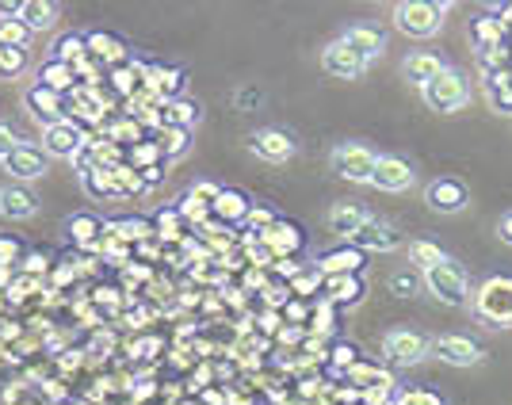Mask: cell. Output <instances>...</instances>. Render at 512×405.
I'll list each match as a JSON object with an SVG mask.
<instances>
[{
  "label": "cell",
  "mask_w": 512,
  "mask_h": 405,
  "mask_svg": "<svg viewBox=\"0 0 512 405\" xmlns=\"http://www.w3.org/2000/svg\"><path fill=\"white\" fill-rule=\"evenodd\" d=\"M444 4H432V0H402L394 4V27L409 35V39H432L444 23Z\"/></svg>",
  "instance_id": "1"
},
{
  "label": "cell",
  "mask_w": 512,
  "mask_h": 405,
  "mask_svg": "<svg viewBox=\"0 0 512 405\" xmlns=\"http://www.w3.org/2000/svg\"><path fill=\"white\" fill-rule=\"evenodd\" d=\"M425 287L436 295V299L444 302V306H467V302H470L467 272H463V264H455L451 256H444L440 264H432V268H428Z\"/></svg>",
  "instance_id": "2"
},
{
  "label": "cell",
  "mask_w": 512,
  "mask_h": 405,
  "mask_svg": "<svg viewBox=\"0 0 512 405\" xmlns=\"http://www.w3.org/2000/svg\"><path fill=\"white\" fill-rule=\"evenodd\" d=\"M421 96H425V104L432 107V111L451 115V111H459V107L470 100V85L459 69H444L436 81H428V85L421 88Z\"/></svg>",
  "instance_id": "3"
},
{
  "label": "cell",
  "mask_w": 512,
  "mask_h": 405,
  "mask_svg": "<svg viewBox=\"0 0 512 405\" xmlns=\"http://www.w3.org/2000/svg\"><path fill=\"white\" fill-rule=\"evenodd\" d=\"M474 310H478V318L493 321V325H512V276L486 279L474 295Z\"/></svg>",
  "instance_id": "4"
},
{
  "label": "cell",
  "mask_w": 512,
  "mask_h": 405,
  "mask_svg": "<svg viewBox=\"0 0 512 405\" xmlns=\"http://www.w3.org/2000/svg\"><path fill=\"white\" fill-rule=\"evenodd\" d=\"M375 153L360 146V142H344L333 150V169L337 176H344L348 184H371V176H375Z\"/></svg>",
  "instance_id": "5"
},
{
  "label": "cell",
  "mask_w": 512,
  "mask_h": 405,
  "mask_svg": "<svg viewBox=\"0 0 512 405\" xmlns=\"http://www.w3.org/2000/svg\"><path fill=\"white\" fill-rule=\"evenodd\" d=\"M85 127L81 123H73V119H58V123H50L43 127V153L46 157H77V153L85 150Z\"/></svg>",
  "instance_id": "6"
},
{
  "label": "cell",
  "mask_w": 512,
  "mask_h": 405,
  "mask_svg": "<svg viewBox=\"0 0 512 405\" xmlns=\"http://www.w3.org/2000/svg\"><path fill=\"white\" fill-rule=\"evenodd\" d=\"M0 165H4V172L12 176V184H27V180H43L46 169H50V157H46L39 146L20 142V146L8 153Z\"/></svg>",
  "instance_id": "7"
},
{
  "label": "cell",
  "mask_w": 512,
  "mask_h": 405,
  "mask_svg": "<svg viewBox=\"0 0 512 405\" xmlns=\"http://www.w3.org/2000/svg\"><path fill=\"white\" fill-rule=\"evenodd\" d=\"M428 337H421L417 329H390L383 337V356L398 367H409V363L425 360L428 356Z\"/></svg>",
  "instance_id": "8"
},
{
  "label": "cell",
  "mask_w": 512,
  "mask_h": 405,
  "mask_svg": "<svg viewBox=\"0 0 512 405\" xmlns=\"http://www.w3.org/2000/svg\"><path fill=\"white\" fill-rule=\"evenodd\" d=\"M321 69L329 77H337V81H360L363 73H367V62L344 39H333V43L321 50Z\"/></svg>",
  "instance_id": "9"
},
{
  "label": "cell",
  "mask_w": 512,
  "mask_h": 405,
  "mask_svg": "<svg viewBox=\"0 0 512 405\" xmlns=\"http://www.w3.org/2000/svg\"><path fill=\"white\" fill-rule=\"evenodd\" d=\"M352 245H356L360 253H390V249H398V245H402V237H398V230H394L390 222L367 214V222L352 234Z\"/></svg>",
  "instance_id": "10"
},
{
  "label": "cell",
  "mask_w": 512,
  "mask_h": 405,
  "mask_svg": "<svg viewBox=\"0 0 512 405\" xmlns=\"http://www.w3.org/2000/svg\"><path fill=\"white\" fill-rule=\"evenodd\" d=\"M249 150L256 153V157H264V161H272V165H279V161H287V157H295V138L287 134V130H276V127H264L256 130L253 138H249Z\"/></svg>",
  "instance_id": "11"
},
{
  "label": "cell",
  "mask_w": 512,
  "mask_h": 405,
  "mask_svg": "<svg viewBox=\"0 0 512 405\" xmlns=\"http://www.w3.org/2000/svg\"><path fill=\"white\" fill-rule=\"evenodd\" d=\"M371 184H375L379 192H406L409 184H413V165L402 161V157H394V153H386V157L375 161Z\"/></svg>",
  "instance_id": "12"
},
{
  "label": "cell",
  "mask_w": 512,
  "mask_h": 405,
  "mask_svg": "<svg viewBox=\"0 0 512 405\" xmlns=\"http://www.w3.org/2000/svg\"><path fill=\"white\" fill-rule=\"evenodd\" d=\"M428 207L432 211H440V214H455V211H463L467 207V184L463 180H451V176H440V180H432L428 184Z\"/></svg>",
  "instance_id": "13"
},
{
  "label": "cell",
  "mask_w": 512,
  "mask_h": 405,
  "mask_svg": "<svg viewBox=\"0 0 512 405\" xmlns=\"http://www.w3.org/2000/svg\"><path fill=\"white\" fill-rule=\"evenodd\" d=\"M432 348H436V356L444 363H451V367H470V363L482 360V348L470 341V337H463V333H444V337L432 341Z\"/></svg>",
  "instance_id": "14"
},
{
  "label": "cell",
  "mask_w": 512,
  "mask_h": 405,
  "mask_svg": "<svg viewBox=\"0 0 512 405\" xmlns=\"http://www.w3.org/2000/svg\"><path fill=\"white\" fill-rule=\"evenodd\" d=\"M39 211V199L35 192H27L23 184H4L0 188V214L12 218V222H23V218H35Z\"/></svg>",
  "instance_id": "15"
},
{
  "label": "cell",
  "mask_w": 512,
  "mask_h": 405,
  "mask_svg": "<svg viewBox=\"0 0 512 405\" xmlns=\"http://www.w3.org/2000/svg\"><path fill=\"white\" fill-rule=\"evenodd\" d=\"M363 268V253L356 245H344V249H333V253H325L318 260V272L325 279L329 276H360Z\"/></svg>",
  "instance_id": "16"
},
{
  "label": "cell",
  "mask_w": 512,
  "mask_h": 405,
  "mask_svg": "<svg viewBox=\"0 0 512 405\" xmlns=\"http://www.w3.org/2000/svg\"><path fill=\"white\" fill-rule=\"evenodd\" d=\"M344 43L352 46L356 54H360L363 62H371V58H379L383 54V46H386V39H383V31L379 27H367V23H352L348 31L341 35Z\"/></svg>",
  "instance_id": "17"
},
{
  "label": "cell",
  "mask_w": 512,
  "mask_h": 405,
  "mask_svg": "<svg viewBox=\"0 0 512 405\" xmlns=\"http://www.w3.org/2000/svg\"><path fill=\"white\" fill-rule=\"evenodd\" d=\"M27 107H31V115L43 123V127H50V123H58L65 111V96L62 92H50V88L35 85L31 92H27Z\"/></svg>",
  "instance_id": "18"
},
{
  "label": "cell",
  "mask_w": 512,
  "mask_h": 405,
  "mask_svg": "<svg viewBox=\"0 0 512 405\" xmlns=\"http://www.w3.org/2000/svg\"><path fill=\"white\" fill-rule=\"evenodd\" d=\"M88 54L96 58V62L104 65H123L127 62V43L119 39V35H111V31H88Z\"/></svg>",
  "instance_id": "19"
},
{
  "label": "cell",
  "mask_w": 512,
  "mask_h": 405,
  "mask_svg": "<svg viewBox=\"0 0 512 405\" xmlns=\"http://www.w3.org/2000/svg\"><path fill=\"white\" fill-rule=\"evenodd\" d=\"M260 241H264V245H268L276 256H283V253H299L306 237H302V230L295 226V222H279V218H276V222H272V226L260 234Z\"/></svg>",
  "instance_id": "20"
},
{
  "label": "cell",
  "mask_w": 512,
  "mask_h": 405,
  "mask_svg": "<svg viewBox=\"0 0 512 405\" xmlns=\"http://www.w3.org/2000/svg\"><path fill=\"white\" fill-rule=\"evenodd\" d=\"M16 20L27 31H50L58 23V4L54 0H20V16Z\"/></svg>",
  "instance_id": "21"
},
{
  "label": "cell",
  "mask_w": 512,
  "mask_h": 405,
  "mask_svg": "<svg viewBox=\"0 0 512 405\" xmlns=\"http://www.w3.org/2000/svg\"><path fill=\"white\" fill-rule=\"evenodd\" d=\"M402 69H406V77L413 81V85L425 88L428 81H436V77H440V73H444L448 65L440 62V54H428V50H417V54H409Z\"/></svg>",
  "instance_id": "22"
},
{
  "label": "cell",
  "mask_w": 512,
  "mask_h": 405,
  "mask_svg": "<svg viewBox=\"0 0 512 405\" xmlns=\"http://www.w3.org/2000/svg\"><path fill=\"white\" fill-rule=\"evenodd\" d=\"M363 299L360 276H329L325 279V302L329 306H356Z\"/></svg>",
  "instance_id": "23"
},
{
  "label": "cell",
  "mask_w": 512,
  "mask_h": 405,
  "mask_svg": "<svg viewBox=\"0 0 512 405\" xmlns=\"http://www.w3.org/2000/svg\"><path fill=\"white\" fill-rule=\"evenodd\" d=\"M363 222H367V211H363L360 203H333V207H329V230H333V234L352 237Z\"/></svg>",
  "instance_id": "24"
},
{
  "label": "cell",
  "mask_w": 512,
  "mask_h": 405,
  "mask_svg": "<svg viewBox=\"0 0 512 405\" xmlns=\"http://www.w3.org/2000/svg\"><path fill=\"white\" fill-rule=\"evenodd\" d=\"M222 222H241V218H249V211H253V203H249V195L237 192V188H222L218 192V199H214L211 207Z\"/></svg>",
  "instance_id": "25"
},
{
  "label": "cell",
  "mask_w": 512,
  "mask_h": 405,
  "mask_svg": "<svg viewBox=\"0 0 512 405\" xmlns=\"http://www.w3.org/2000/svg\"><path fill=\"white\" fill-rule=\"evenodd\" d=\"M199 123V104L195 100H165L161 107V127H180V130H192Z\"/></svg>",
  "instance_id": "26"
},
{
  "label": "cell",
  "mask_w": 512,
  "mask_h": 405,
  "mask_svg": "<svg viewBox=\"0 0 512 405\" xmlns=\"http://www.w3.org/2000/svg\"><path fill=\"white\" fill-rule=\"evenodd\" d=\"M85 188L88 195H96V199H119V176H115V169H107V165H92V169L85 172Z\"/></svg>",
  "instance_id": "27"
},
{
  "label": "cell",
  "mask_w": 512,
  "mask_h": 405,
  "mask_svg": "<svg viewBox=\"0 0 512 405\" xmlns=\"http://www.w3.org/2000/svg\"><path fill=\"white\" fill-rule=\"evenodd\" d=\"M92 54H88V39L85 35H62L58 46H54V62L69 65V69H81Z\"/></svg>",
  "instance_id": "28"
},
{
  "label": "cell",
  "mask_w": 512,
  "mask_h": 405,
  "mask_svg": "<svg viewBox=\"0 0 512 405\" xmlns=\"http://www.w3.org/2000/svg\"><path fill=\"white\" fill-rule=\"evenodd\" d=\"M39 85L43 88H50V92H69V88L77 85V69H69V65H62V62H43L39 65Z\"/></svg>",
  "instance_id": "29"
},
{
  "label": "cell",
  "mask_w": 512,
  "mask_h": 405,
  "mask_svg": "<svg viewBox=\"0 0 512 405\" xmlns=\"http://www.w3.org/2000/svg\"><path fill=\"white\" fill-rule=\"evenodd\" d=\"M104 234V222L96 218V214H73L69 218V237H73V245H81V249H92L96 241Z\"/></svg>",
  "instance_id": "30"
},
{
  "label": "cell",
  "mask_w": 512,
  "mask_h": 405,
  "mask_svg": "<svg viewBox=\"0 0 512 405\" xmlns=\"http://www.w3.org/2000/svg\"><path fill=\"white\" fill-rule=\"evenodd\" d=\"M157 150H161V157H180V153L188 150V130L161 127L157 130Z\"/></svg>",
  "instance_id": "31"
},
{
  "label": "cell",
  "mask_w": 512,
  "mask_h": 405,
  "mask_svg": "<svg viewBox=\"0 0 512 405\" xmlns=\"http://www.w3.org/2000/svg\"><path fill=\"white\" fill-rule=\"evenodd\" d=\"M27 69V46H0V77H20Z\"/></svg>",
  "instance_id": "32"
},
{
  "label": "cell",
  "mask_w": 512,
  "mask_h": 405,
  "mask_svg": "<svg viewBox=\"0 0 512 405\" xmlns=\"http://www.w3.org/2000/svg\"><path fill=\"white\" fill-rule=\"evenodd\" d=\"M409 256H413V264L417 268H432V264H440L444 260V253H440V245H432V241H425V237H417V241H409Z\"/></svg>",
  "instance_id": "33"
},
{
  "label": "cell",
  "mask_w": 512,
  "mask_h": 405,
  "mask_svg": "<svg viewBox=\"0 0 512 405\" xmlns=\"http://www.w3.org/2000/svg\"><path fill=\"white\" fill-rule=\"evenodd\" d=\"M130 165L134 172H146V169H157V161H161V150H157V142H138V146H130Z\"/></svg>",
  "instance_id": "34"
},
{
  "label": "cell",
  "mask_w": 512,
  "mask_h": 405,
  "mask_svg": "<svg viewBox=\"0 0 512 405\" xmlns=\"http://www.w3.org/2000/svg\"><path fill=\"white\" fill-rule=\"evenodd\" d=\"M31 31L20 20H0V46H27Z\"/></svg>",
  "instance_id": "35"
},
{
  "label": "cell",
  "mask_w": 512,
  "mask_h": 405,
  "mask_svg": "<svg viewBox=\"0 0 512 405\" xmlns=\"http://www.w3.org/2000/svg\"><path fill=\"white\" fill-rule=\"evenodd\" d=\"M417 287H421V276H417V272H394V276H390V291H394L398 299H413Z\"/></svg>",
  "instance_id": "36"
},
{
  "label": "cell",
  "mask_w": 512,
  "mask_h": 405,
  "mask_svg": "<svg viewBox=\"0 0 512 405\" xmlns=\"http://www.w3.org/2000/svg\"><path fill=\"white\" fill-rule=\"evenodd\" d=\"M111 234L119 230L123 241H146L150 237V222H138V218H127V222H115V226H107Z\"/></svg>",
  "instance_id": "37"
},
{
  "label": "cell",
  "mask_w": 512,
  "mask_h": 405,
  "mask_svg": "<svg viewBox=\"0 0 512 405\" xmlns=\"http://www.w3.org/2000/svg\"><path fill=\"white\" fill-rule=\"evenodd\" d=\"M115 176H119V192L123 195H138L142 188H146L142 172H134L130 165H115Z\"/></svg>",
  "instance_id": "38"
},
{
  "label": "cell",
  "mask_w": 512,
  "mask_h": 405,
  "mask_svg": "<svg viewBox=\"0 0 512 405\" xmlns=\"http://www.w3.org/2000/svg\"><path fill=\"white\" fill-rule=\"evenodd\" d=\"M474 39L486 46V50H497L501 46V27L493 20H478L474 23Z\"/></svg>",
  "instance_id": "39"
},
{
  "label": "cell",
  "mask_w": 512,
  "mask_h": 405,
  "mask_svg": "<svg viewBox=\"0 0 512 405\" xmlns=\"http://www.w3.org/2000/svg\"><path fill=\"white\" fill-rule=\"evenodd\" d=\"M176 211H180V218H188V222H203V218L211 214V207H207V203H199V199H192V195H188V199H184V203H180Z\"/></svg>",
  "instance_id": "40"
},
{
  "label": "cell",
  "mask_w": 512,
  "mask_h": 405,
  "mask_svg": "<svg viewBox=\"0 0 512 405\" xmlns=\"http://www.w3.org/2000/svg\"><path fill=\"white\" fill-rule=\"evenodd\" d=\"M321 287V272H299V276L291 279V291L295 295H310V291H318Z\"/></svg>",
  "instance_id": "41"
},
{
  "label": "cell",
  "mask_w": 512,
  "mask_h": 405,
  "mask_svg": "<svg viewBox=\"0 0 512 405\" xmlns=\"http://www.w3.org/2000/svg\"><path fill=\"white\" fill-rule=\"evenodd\" d=\"M20 253H23V245L16 237H0V268H4V264H16Z\"/></svg>",
  "instance_id": "42"
},
{
  "label": "cell",
  "mask_w": 512,
  "mask_h": 405,
  "mask_svg": "<svg viewBox=\"0 0 512 405\" xmlns=\"http://www.w3.org/2000/svg\"><path fill=\"white\" fill-rule=\"evenodd\" d=\"M218 192H222V188H214V184H207V180H199V184H195L188 195H192V199H199V203H207V207H214Z\"/></svg>",
  "instance_id": "43"
},
{
  "label": "cell",
  "mask_w": 512,
  "mask_h": 405,
  "mask_svg": "<svg viewBox=\"0 0 512 405\" xmlns=\"http://www.w3.org/2000/svg\"><path fill=\"white\" fill-rule=\"evenodd\" d=\"M176 226H180V211L157 214V234L161 237H176Z\"/></svg>",
  "instance_id": "44"
},
{
  "label": "cell",
  "mask_w": 512,
  "mask_h": 405,
  "mask_svg": "<svg viewBox=\"0 0 512 405\" xmlns=\"http://www.w3.org/2000/svg\"><path fill=\"white\" fill-rule=\"evenodd\" d=\"M20 146V138H16V130L8 127V123H0V161L8 157V153Z\"/></svg>",
  "instance_id": "45"
},
{
  "label": "cell",
  "mask_w": 512,
  "mask_h": 405,
  "mask_svg": "<svg viewBox=\"0 0 512 405\" xmlns=\"http://www.w3.org/2000/svg\"><path fill=\"white\" fill-rule=\"evenodd\" d=\"M402 405H444L432 390H409L406 398H402Z\"/></svg>",
  "instance_id": "46"
},
{
  "label": "cell",
  "mask_w": 512,
  "mask_h": 405,
  "mask_svg": "<svg viewBox=\"0 0 512 405\" xmlns=\"http://www.w3.org/2000/svg\"><path fill=\"white\" fill-rule=\"evenodd\" d=\"M249 222H253L256 230H260V234H264V230H268V226H272V222H276V214L268 211V207H253V211H249Z\"/></svg>",
  "instance_id": "47"
},
{
  "label": "cell",
  "mask_w": 512,
  "mask_h": 405,
  "mask_svg": "<svg viewBox=\"0 0 512 405\" xmlns=\"http://www.w3.org/2000/svg\"><path fill=\"white\" fill-rule=\"evenodd\" d=\"M333 360H337V367H352L356 363V344H337L333 348Z\"/></svg>",
  "instance_id": "48"
},
{
  "label": "cell",
  "mask_w": 512,
  "mask_h": 405,
  "mask_svg": "<svg viewBox=\"0 0 512 405\" xmlns=\"http://www.w3.org/2000/svg\"><path fill=\"white\" fill-rule=\"evenodd\" d=\"M0 16L4 20H16L20 16V0H0Z\"/></svg>",
  "instance_id": "49"
},
{
  "label": "cell",
  "mask_w": 512,
  "mask_h": 405,
  "mask_svg": "<svg viewBox=\"0 0 512 405\" xmlns=\"http://www.w3.org/2000/svg\"><path fill=\"white\" fill-rule=\"evenodd\" d=\"M497 234H501V241H505V245H512V214H505V218H501Z\"/></svg>",
  "instance_id": "50"
},
{
  "label": "cell",
  "mask_w": 512,
  "mask_h": 405,
  "mask_svg": "<svg viewBox=\"0 0 512 405\" xmlns=\"http://www.w3.org/2000/svg\"><path fill=\"white\" fill-rule=\"evenodd\" d=\"M27 272H46V256H27Z\"/></svg>",
  "instance_id": "51"
}]
</instances>
